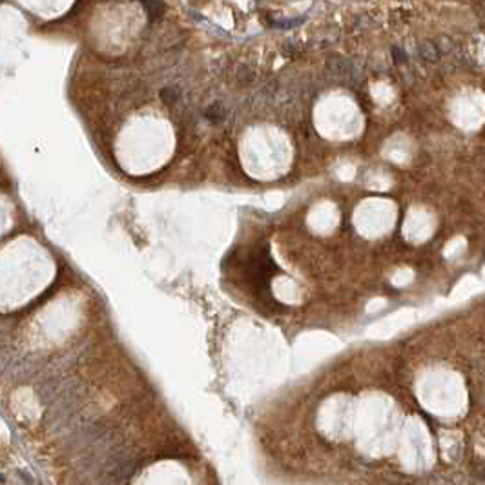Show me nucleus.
<instances>
[{
  "label": "nucleus",
  "mask_w": 485,
  "mask_h": 485,
  "mask_svg": "<svg viewBox=\"0 0 485 485\" xmlns=\"http://www.w3.org/2000/svg\"><path fill=\"white\" fill-rule=\"evenodd\" d=\"M276 272H279V268L272 261L268 246H259L255 252H252V255L246 261V279L254 287L255 292L261 294V299H263V294L270 295L268 294L270 279Z\"/></svg>",
  "instance_id": "nucleus-1"
},
{
  "label": "nucleus",
  "mask_w": 485,
  "mask_h": 485,
  "mask_svg": "<svg viewBox=\"0 0 485 485\" xmlns=\"http://www.w3.org/2000/svg\"><path fill=\"white\" fill-rule=\"evenodd\" d=\"M327 69L336 77H348V81H356L358 79V69L354 68V64L346 58L334 57L327 62Z\"/></svg>",
  "instance_id": "nucleus-2"
},
{
  "label": "nucleus",
  "mask_w": 485,
  "mask_h": 485,
  "mask_svg": "<svg viewBox=\"0 0 485 485\" xmlns=\"http://www.w3.org/2000/svg\"><path fill=\"white\" fill-rule=\"evenodd\" d=\"M418 55L425 60V62H438L439 57H441V49L436 42L431 41H423L418 44Z\"/></svg>",
  "instance_id": "nucleus-3"
},
{
  "label": "nucleus",
  "mask_w": 485,
  "mask_h": 485,
  "mask_svg": "<svg viewBox=\"0 0 485 485\" xmlns=\"http://www.w3.org/2000/svg\"><path fill=\"white\" fill-rule=\"evenodd\" d=\"M225 110H223V106L221 104H214V106H210L206 110V113H204V117H206L208 121L210 122H221L223 119H225Z\"/></svg>",
  "instance_id": "nucleus-4"
},
{
  "label": "nucleus",
  "mask_w": 485,
  "mask_h": 485,
  "mask_svg": "<svg viewBox=\"0 0 485 485\" xmlns=\"http://www.w3.org/2000/svg\"><path fill=\"white\" fill-rule=\"evenodd\" d=\"M143 7L148 9V15H150L151 20H155L157 17H161L164 4H159V2H143Z\"/></svg>",
  "instance_id": "nucleus-5"
},
{
  "label": "nucleus",
  "mask_w": 485,
  "mask_h": 485,
  "mask_svg": "<svg viewBox=\"0 0 485 485\" xmlns=\"http://www.w3.org/2000/svg\"><path fill=\"white\" fill-rule=\"evenodd\" d=\"M161 98H162V100H164V102H166V104L175 102V100L179 98V90H177V88H173V86L162 88V90H161Z\"/></svg>",
  "instance_id": "nucleus-6"
},
{
  "label": "nucleus",
  "mask_w": 485,
  "mask_h": 485,
  "mask_svg": "<svg viewBox=\"0 0 485 485\" xmlns=\"http://www.w3.org/2000/svg\"><path fill=\"white\" fill-rule=\"evenodd\" d=\"M236 77L241 82H250V81H252V77H254V73H252V69H250L248 66H244V64H242V66H239V69H237Z\"/></svg>",
  "instance_id": "nucleus-7"
},
{
  "label": "nucleus",
  "mask_w": 485,
  "mask_h": 485,
  "mask_svg": "<svg viewBox=\"0 0 485 485\" xmlns=\"http://www.w3.org/2000/svg\"><path fill=\"white\" fill-rule=\"evenodd\" d=\"M392 57H394V62H396V64L407 62V53H405L403 49H401V48H398V46L392 48Z\"/></svg>",
  "instance_id": "nucleus-8"
}]
</instances>
